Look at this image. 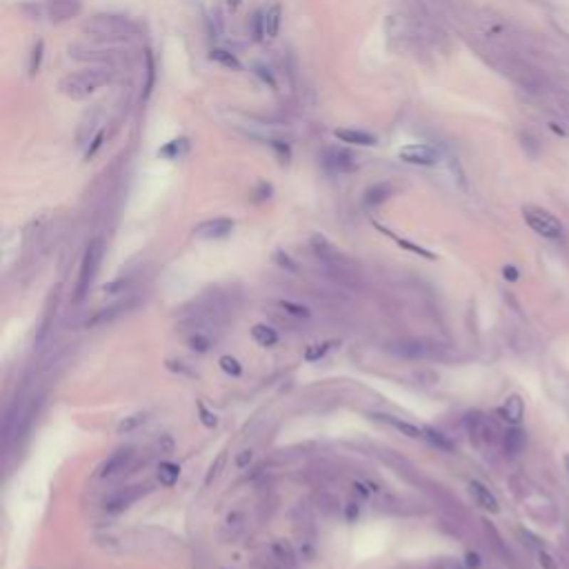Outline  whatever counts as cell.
<instances>
[{"label":"cell","instance_id":"6da1fadb","mask_svg":"<svg viewBox=\"0 0 569 569\" xmlns=\"http://www.w3.org/2000/svg\"><path fill=\"white\" fill-rule=\"evenodd\" d=\"M114 65H89L80 71L67 73L58 80V91L71 100H87L103 87L114 83Z\"/></svg>","mask_w":569,"mask_h":569},{"label":"cell","instance_id":"7a4b0ae2","mask_svg":"<svg viewBox=\"0 0 569 569\" xmlns=\"http://www.w3.org/2000/svg\"><path fill=\"white\" fill-rule=\"evenodd\" d=\"M83 31L98 43H120L134 38L138 27L122 14H96L83 25Z\"/></svg>","mask_w":569,"mask_h":569},{"label":"cell","instance_id":"3957f363","mask_svg":"<svg viewBox=\"0 0 569 569\" xmlns=\"http://www.w3.org/2000/svg\"><path fill=\"white\" fill-rule=\"evenodd\" d=\"M103 254H105V243L103 238H94L87 249H85V256H83V263H80V271H78V283H76V291H73V301L76 303H83L85 296L89 293V287L94 283L96 273H98V267H100V261H103Z\"/></svg>","mask_w":569,"mask_h":569},{"label":"cell","instance_id":"277c9868","mask_svg":"<svg viewBox=\"0 0 569 569\" xmlns=\"http://www.w3.org/2000/svg\"><path fill=\"white\" fill-rule=\"evenodd\" d=\"M523 218L525 223L531 231H536L538 236L547 238V241H560L565 236V227L560 220L543 207H534V205H527L523 209Z\"/></svg>","mask_w":569,"mask_h":569},{"label":"cell","instance_id":"5b68a950","mask_svg":"<svg viewBox=\"0 0 569 569\" xmlns=\"http://www.w3.org/2000/svg\"><path fill=\"white\" fill-rule=\"evenodd\" d=\"M323 165L334 174H352L358 169V158L340 147H329L323 154Z\"/></svg>","mask_w":569,"mask_h":569},{"label":"cell","instance_id":"8992f818","mask_svg":"<svg viewBox=\"0 0 569 569\" xmlns=\"http://www.w3.org/2000/svg\"><path fill=\"white\" fill-rule=\"evenodd\" d=\"M438 150L427 142H418V145H407L400 150V158L409 162V165H418V167H432V165L438 162Z\"/></svg>","mask_w":569,"mask_h":569},{"label":"cell","instance_id":"52a82bcc","mask_svg":"<svg viewBox=\"0 0 569 569\" xmlns=\"http://www.w3.org/2000/svg\"><path fill=\"white\" fill-rule=\"evenodd\" d=\"M132 463H134V449L132 447H120L103 463L100 479H112V476H116V474H122V471H127L132 467Z\"/></svg>","mask_w":569,"mask_h":569},{"label":"cell","instance_id":"ba28073f","mask_svg":"<svg viewBox=\"0 0 569 569\" xmlns=\"http://www.w3.org/2000/svg\"><path fill=\"white\" fill-rule=\"evenodd\" d=\"M142 494H145L142 487H122V489H118L114 494H109V496L105 498V503H103V507L109 513H118V511H122L127 507H132L142 496Z\"/></svg>","mask_w":569,"mask_h":569},{"label":"cell","instance_id":"9c48e42d","mask_svg":"<svg viewBox=\"0 0 569 569\" xmlns=\"http://www.w3.org/2000/svg\"><path fill=\"white\" fill-rule=\"evenodd\" d=\"M234 231V220L229 218H214V220H205L200 223L194 234L203 241H220V238H227Z\"/></svg>","mask_w":569,"mask_h":569},{"label":"cell","instance_id":"30bf717a","mask_svg":"<svg viewBox=\"0 0 569 569\" xmlns=\"http://www.w3.org/2000/svg\"><path fill=\"white\" fill-rule=\"evenodd\" d=\"M103 122V109L100 107H91L89 112L83 116L80 125H78V132H76V140L78 145H87L94 140L100 132H98V125Z\"/></svg>","mask_w":569,"mask_h":569},{"label":"cell","instance_id":"8fae6325","mask_svg":"<svg viewBox=\"0 0 569 569\" xmlns=\"http://www.w3.org/2000/svg\"><path fill=\"white\" fill-rule=\"evenodd\" d=\"M47 9H49V18L53 23H67L80 14L83 0H49Z\"/></svg>","mask_w":569,"mask_h":569},{"label":"cell","instance_id":"7c38bea8","mask_svg":"<svg viewBox=\"0 0 569 569\" xmlns=\"http://www.w3.org/2000/svg\"><path fill=\"white\" fill-rule=\"evenodd\" d=\"M469 494H471L474 503L479 505L481 509H485V511H489V513H498V509H501L498 498L494 496L489 487H485V485L479 483V481H471V483H469Z\"/></svg>","mask_w":569,"mask_h":569},{"label":"cell","instance_id":"4fadbf2b","mask_svg":"<svg viewBox=\"0 0 569 569\" xmlns=\"http://www.w3.org/2000/svg\"><path fill=\"white\" fill-rule=\"evenodd\" d=\"M127 309H130V303H118V305H112V307H107V309H100V311H96V314L87 320V327H105L109 323H114L116 318H120Z\"/></svg>","mask_w":569,"mask_h":569},{"label":"cell","instance_id":"5bb4252c","mask_svg":"<svg viewBox=\"0 0 569 569\" xmlns=\"http://www.w3.org/2000/svg\"><path fill=\"white\" fill-rule=\"evenodd\" d=\"M263 11V23H265V36L271 41V38H276L278 31H281V23H283V11H281V5L278 3H273Z\"/></svg>","mask_w":569,"mask_h":569},{"label":"cell","instance_id":"9a60e30c","mask_svg":"<svg viewBox=\"0 0 569 569\" xmlns=\"http://www.w3.org/2000/svg\"><path fill=\"white\" fill-rule=\"evenodd\" d=\"M501 416L507 420V423H511V425H518L521 420H523V416H525V402H523V398L521 396H509L505 402H503V407H501Z\"/></svg>","mask_w":569,"mask_h":569},{"label":"cell","instance_id":"2e32d148","mask_svg":"<svg viewBox=\"0 0 569 569\" xmlns=\"http://www.w3.org/2000/svg\"><path fill=\"white\" fill-rule=\"evenodd\" d=\"M334 136L347 145H358V147H372L376 145V136L362 130H336Z\"/></svg>","mask_w":569,"mask_h":569},{"label":"cell","instance_id":"e0dca14e","mask_svg":"<svg viewBox=\"0 0 569 569\" xmlns=\"http://www.w3.org/2000/svg\"><path fill=\"white\" fill-rule=\"evenodd\" d=\"M392 194H394L392 185H387V182H378V185H374V187H370L365 192V205L378 207V205L385 203V200H390Z\"/></svg>","mask_w":569,"mask_h":569},{"label":"cell","instance_id":"ac0fdd59","mask_svg":"<svg viewBox=\"0 0 569 569\" xmlns=\"http://www.w3.org/2000/svg\"><path fill=\"white\" fill-rule=\"evenodd\" d=\"M187 152H189V142H187V138H176V140H172V142L165 145L162 150L158 152V156L169 158V160H178L180 156H185Z\"/></svg>","mask_w":569,"mask_h":569},{"label":"cell","instance_id":"d6986e66","mask_svg":"<svg viewBox=\"0 0 569 569\" xmlns=\"http://www.w3.org/2000/svg\"><path fill=\"white\" fill-rule=\"evenodd\" d=\"M178 479H180V467L178 465H174L169 461H165V463L158 465V481H160V485L174 487L178 483Z\"/></svg>","mask_w":569,"mask_h":569},{"label":"cell","instance_id":"ffe728a7","mask_svg":"<svg viewBox=\"0 0 569 569\" xmlns=\"http://www.w3.org/2000/svg\"><path fill=\"white\" fill-rule=\"evenodd\" d=\"M251 336L256 338V343H261L263 347H271V345L278 343V334L273 332L271 327H267V325H256L251 329Z\"/></svg>","mask_w":569,"mask_h":569},{"label":"cell","instance_id":"44dd1931","mask_svg":"<svg viewBox=\"0 0 569 569\" xmlns=\"http://www.w3.org/2000/svg\"><path fill=\"white\" fill-rule=\"evenodd\" d=\"M523 445H525V436H523V432L511 429V432L505 434V449H507L509 454H518V451L523 449Z\"/></svg>","mask_w":569,"mask_h":569},{"label":"cell","instance_id":"7402d4cb","mask_svg":"<svg viewBox=\"0 0 569 569\" xmlns=\"http://www.w3.org/2000/svg\"><path fill=\"white\" fill-rule=\"evenodd\" d=\"M423 438H427L432 445H436L438 449H443V451H454V445L449 443V440L443 436V434H438L436 429H432V427H427V429H423Z\"/></svg>","mask_w":569,"mask_h":569},{"label":"cell","instance_id":"603a6c76","mask_svg":"<svg viewBox=\"0 0 569 569\" xmlns=\"http://www.w3.org/2000/svg\"><path fill=\"white\" fill-rule=\"evenodd\" d=\"M212 61L220 63V65H225L229 69H241V61H238L234 53L225 51V49H212Z\"/></svg>","mask_w":569,"mask_h":569},{"label":"cell","instance_id":"cb8c5ba5","mask_svg":"<svg viewBox=\"0 0 569 569\" xmlns=\"http://www.w3.org/2000/svg\"><path fill=\"white\" fill-rule=\"evenodd\" d=\"M225 463H227V451H220L218 456H216V461L209 465V471H207V479H205V485H212L218 476H220V471H223V467H225Z\"/></svg>","mask_w":569,"mask_h":569},{"label":"cell","instance_id":"d4e9b609","mask_svg":"<svg viewBox=\"0 0 569 569\" xmlns=\"http://www.w3.org/2000/svg\"><path fill=\"white\" fill-rule=\"evenodd\" d=\"M390 423H392L396 429H400V432L405 434V436H409V438H423V429H418L416 425H409V423H405V420L390 418Z\"/></svg>","mask_w":569,"mask_h":569},{"label":"cell","instance_id":"484cf974","mask_svg":"<svg viewBox=\"0 0 569 569\" xmlns=\"http://www.w3.org/2000/svg\"><path fill=\"white\" fill-rule=\"evenodd\" d=\"M43 49H45V43L38 41L31 49V58H29V73H38V67H41V61H43Z\"/></svg>","mask_w":569,"mask_h":569},{"label":"cell","instance_id":"4316f807","mask_svg":"<svg viewBox=\"0 0 569 569\" xmlns=\"http://www.w3.org/2000/svg\"><path fill=\"white\" fill-rule=\"evenodd\" d=\"M251 33H254V41H265V23H263V11H256L254 18H251Z\"/></svg>","mask_w":569,"mask_h":569},{"label":"cell","instance_id":"83f0119b","mask_svg":"<svg viewBox=\"0 0 569 569\" xmlns=\"http://www.w3.org/2000/svg\"><path fill=\"white\" fill-rule=\"evenodd\" d=\"M220 367H223V372H227L229 376H241L243 374L241 362H238L236 358H231V356H223V358H220Z\"/></svg>","mask_w":569,"mask_h":569},{"label":"cell","instance_id":"f1b7e54d","mask_svg":"<svg viewBox=\"0 0 569 569\" xmlns=\"http://www.w3.org/2000/svg\"><path fill=\"white\" fill-rule=\"evenodd\" d=\"M145 423V414H136V416H130V418H125L122 423L118 425V434H127V432H132L136 429L138 425Z\"/></svg>","mask_w":569,"mask_h":569},{"label":"cell","instance_id":"f546056e","mask_svg":"<svg viewBox=\"0 0 569 569\" xmlns=\"http://www.w3.org/2000/svg\"><path fill=\"white\" fill-rule=\"evenodd\" d=\"M283 309H287V314L291 316H298V318H309V309L303 307V305H296V303H289V301H283L281 303Z\"/></svg>","mask_w":569,"mask_h":569},{"label":"cell","instance_id":"4dcf8cb0","mask_svg":"<svg viewBox=\"0 0 569 569\" xmlns=\"http://www.w3.org/2000/svg\"><path fill=\"white\" fill-rule=\"evenodd\" d=\"M189 345H192V350L194 352H207L209 347H212V340L207 336H203L200 332H196V336L189 338Z\"/></svg>","mask_w":569,"mask_h":569},{"label":"cell","instance_id":"1f68e13d","mask_svg":"<svg viewBox=\"0 0 569 569\" xmlns=\"http://www.w3.org/2000/svg\"><path fill=\"white\" fill-rule=\"evenodd\" d=\"M154 76H156V67H154V58L147 53V85H145V96L150 94L154 87Z\"/></svg>","mask_w":569,"mask_h":569},{"label":"cell","instance_id":"d6a6232c","mask_svg":"<svg viewBox=\"0 0 569 569\" xmlns=\"http://www.w3.org/2000/svg\"><path fill=\"white\" fill-rule=\"evenodd\" d=\"M103 140H105V134L100 132V134H98V136H96L94 140H91V142H89V147H87V152H85V158H87V160H89L91 156H96V152H98V150H100V147H103Z\"/></svg>","mask_w":569,"mask_h":569},{"label":"cell","instance_id":"836d02e7","mask_svg":"<svg viewBox=\"0 0 569 569\" xmlns=\"http://www.w3.org/2000/svg\"><path fill=\"white\" fill-rule=\"evenodd\" d=\"M325 352H327V345H311L309 350L305 352V358L307 360H318Z\"/></svg>","mask_w":569,"mask_h":569},{"label":"cell","instance_id":"e575fe53","mask_svg":"<svg viewBox=\"0 0 569 569\" xmlns=\"http://www.w3.org/2000/svg\"><path fill=\"white\" fill-rule=\"evenodd\" d=\"M249 463H251V451H249V449L241 451V456L236 458V467H238V469H245Z\"/></svg>","mask_w":569,"mask_h":569},{"label":"cell","instance_id":"d590c367","mask_svg":"<svg viewBox=\"0 0 569 569\" xmlns=\"http://www.w3.org/2000/svg\"><path fill=\"white\" fill-rule=\"evenodd\" d=\"M200 414H203V423H205L207 427H216V423H218L216 416H212V414H209V412H207L203 405H200Z\"/></svg>","mask_w":569,"mask_h":569},{"label":"cell","instance_id":"8d00e7d4","mask_svg":"<svg viewBox=\"0 0 569 569\" xmlns=\"http://www.w3.org/2000/svg\"><path fill=\"white\" fill-rule=\"evenodd\" d=\"M503 273H505V278H507V281H518V271L513 269V267H505Z\"/></svg>","mask_w":569,"mask_h":569},{"label":"cell","instance_id":"74e56055","mask_svg":"<svg viewBox=\"0 0 569 569\" xmlns=\"http://www.w3.org/2000/svg\"><path fill=\"white\" fill-rule=\"evenodd\" d=\"M467 565H469L471 569H476V567L481 565V563H479V556H476V554H467Z\"/></svg>","mask_w":569,"mask_h":569}]
</instances>
